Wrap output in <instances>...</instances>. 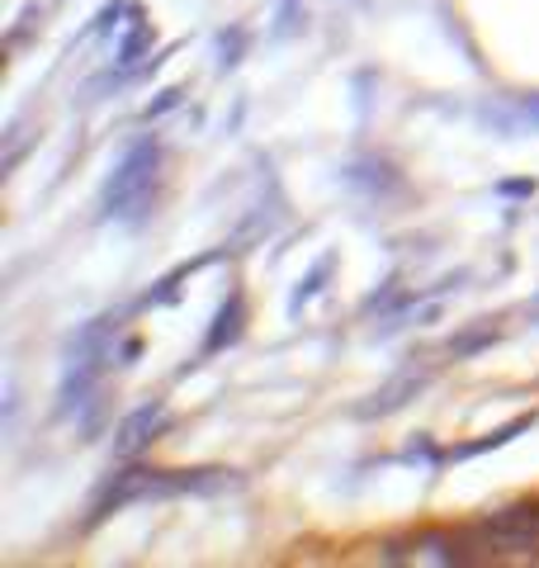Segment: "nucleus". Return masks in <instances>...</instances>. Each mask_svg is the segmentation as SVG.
Wrapping results in <instances>:
<instances>
[{"mask_svg": "<svg viewBox=\"0 0 539 568\" xmlns=\"http://www.w3.org/2000/svg\"><path fill=\"white\" fill-rule=\"evenodd\" d=\"M384 564H469V555L449 540V536H436V530H426V536H411L403 545H384L379 549Z\"/></svg>", "mask_w": 539, "mask_h": 568, "instance_id": "obj_5", "label": "nucleus"}, {"mask_svg": "<svg viewBox=\"0 0 539 568\" xmlns=\"http://www.w3.org/2000/svg\"><path fill=\"white\" fill-rule=\"evenodd\" d=\"M501 194H535V181H501Z\"/></svg>", "mask_w": 539, "mask_h": 568, "instance_id": "obj_16", "label": "nucleus"}, {"mask_svg": "<svg viewBox=\"0 0 539 568\" xmlns=\"http://www.w3.org/2000/svg\"><path fill=\"white\" fill-rule=\"evenodd\" d=\"M242 43H246V33H242V29H232V43H227V33H218V71H232V67L242 62V58H237Z\"/></svg>", "mask_w": 539, "mask_h": 568, "instance_id": "obj_13", "label": "nucleus"}, {"mask_svg": "<svg viewBox=\"0 0 539 568\" xmlns=\"http://www.w3.org/2000/svg\"><path fill=\"white\" fill-rule=\"evenodd\" d=\"M232 478L223 469H204V474H166V469H119L110 484L100 488L95 507H90V526H100L104 517L133 507V503H161L175 493H218Z\"/></svg>", "mask_w": 539, "mask_h": 568, "instance_id": "obj_2", "label": "nucleus"}, {"mask_svg": "<svg viewBox=\"0 0 539 568\" xmlns=\"http://www.w3.org/2000/svg\"><path fill=\"white\" fill-rule=\"evenodd\" d=\"M426 384H430V375H426V369H403V375H393L384 388H374V394H369V403H359V407H355V417H359V422L393 417V413H398V407H407L411 398H417Z\"/></svg>", "mask_w": 539, "mask_h": 568, "instance_id": "obj_6", "label": "nucleus"}, {"mask_svg": "<svg viewBox=\"0 0 539 568\" xmlns=\"http://www.w3.org/2000/svg\"><path fill=\"white\" fill-rule=\"evenodd\" d=\"M180 95H185V91H180V85H171V91H161L152 104H148V110H142V119H156V114H166V110H175V104H180Z\"/></svg>", "mask_w": 539, "mask_h": 568, "instance_id": "obj_14", "label": "nucleus"}, {"mask_svg": "<svg viewBox=\"0 0 539 568\" xmlns=\"http://www.w3.org/2000/svg\"><path fill=\"white\" fill-rule=\"evenodd\" d=\"M298 29V14H294V0H284L279 6V24H275V33H294Z\"/></svg>", "mask_w": 539, "mask_h": 568, "instance_id": "obj_15", "label": "nucleus"}, {"mask_svg": "<svg viewBox=\"0 0 539 568\" xmlns=\"http://www.w3.org/2000/svg\"><path fill=\"white\" fill-rule=\"evenodd\" d=\"M156 181H161V148L156 138H133L114 171L100 185V219L114 223H142L156 200Z\"/></svg>", "mask_w": 539, "mask_h": 568, "instance_id": "obj_1", "label": "nucleus"}, {"mask_svg": "<svg viewBox=\"0 0 539 568\" xmlns=\"http://www.w3.org/2000/svg\"><path fill=\"white\" fill-rule=\"evenodd\" d=\"M492 342H497V332H492V327H478V332H464V336H455V342H449V355H455V361H469V355L488 351Z\"/></svg>", "mask_w": 539, "mask_h": 568, "instance_id": "obj_11", "label": "nucleus"}, {"mask_svg": "<svg viewBox=\"0 0 539 568\" xmlns=\"http://www.w3.org/2000/svg\"><path fill=\"white\" fill-rule=\"evenodd\" d=\"M161 432H166V407L161 403L133 407V413L119 422V432H114V459H138Z\"/></svg>", "mask_w": 539, "mask_h": 568, "instance_id": "obj_4", "label": "nucleus"}, {"mask_svg": "<svg viewBox=\"0 0 539 568\" xmlns=\"http://www.w3.org/2000/svg\"><path fill=\"white\" fill-rule=\"evenodd\" d=\"M114 342H119V317H90L81 332L67 336L62 346V413H81L95 394V384L104 375L114 355Z\"/></svg>", "mask_w": 539, "mask_h": 568, "instance_id": "obj_3", "label": "nucleus"}, {"mask_svg": "<svg viewBox=\"0 0 539 568\" xmlns=\"http://www.w3.org/2000/svg\"><path fill=\"white\" fill-rule=\"evenodd\" d=\"M242 327H246V304H242V294H227L223 304H218V313H213V327L204 336V351L200 355H218L227 346H237Z\"/></svg>", "mask_w": 539, "mask_h": 568, "instance_id": "obj_7", "label": "nucleus"}, {"mask_svg": "<svg viewBox=\"0 0 539 568\" xmlns=\"http://www.w3.org/2000/svg\"><path fill=\"white\" fill-rule=\"evenodd\" d=\"M511 119H516V129H530V133H539V91H530V95H516V100H511Z\"/></svg>", "mask_w": 539, "mask_h": 568, "instance_id": "obj_12", "label": "nucleus"}, {"mask_svg": "<svg viewBox=\"0 0 539 568\" xmlns=\"http://www.w3.org/2000/svg\"><path fill=\"white\" fill-rule=\"evenodd\" d=\"M142 58H152V24H148V20H142V14L133 10L129 33H123V43L114 48V67H119V77H133Z\"/></svg>", "mask_w": 539, "mask_h": 568, "instance_id": "obj_8", "label": "nucleus"}, {"mask_svg": "<svg viewBox=\"0 0 539 568\" xmlns=\"http://www.w3.org/2000/svg\"><path fill=\"white\" fill-rule=\"evenodd\" d=\"M535 426V413H526V417H516V422H507V426H497V432H488L482 440H469V446H455L445 459H474V455H488V450H501V446H511V440L520 436V432H530Z\"/></svg>", "mask_w": 539, "mask_h": 568, "instance_id": "obj_9", "label": "nucleus"}, {"mask_svg": "<svg viewBox=\"0 0 539 568\" xmlns=\"http://www.w3.org/2000/svg\"><path fill=\"white\" fill-rule=\"evenodd\" d=\"M332 265H336V256H322V261L313 265V271H308V280H298V290H294V298H289V317H298L303 308L313 304L317 290H322V280L332 275Z\"/></svg>", "mask_w": 539, "mask_h": 568, "instance_id": "obj_10", "label": "nucleus"}]
</instances>
